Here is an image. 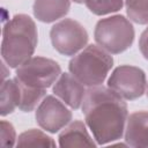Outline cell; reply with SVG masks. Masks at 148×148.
Wrapping results in <instances>:
<instances>
[{
  "label": "cell",
  "instance_id": "cell-1",
  "mask_svg": "<svg viewBox=\"0 0 148 148\" xmlns=\"http://www.w3.org/2000/svg\"><path fill=\"white\" fill-rule=\"evenodd\" d=\"M81 108L84 123L97 145H108L123 138L128 118L127 104L109 87L88 88Z\"/></svg>",
  "mask_w": 148,
  "mask_h": 148
},
{
  "label": "cell",
  "instance_id": "cell-2",
  "mask_svg": "<svg viewBox=\"0 0 148 148\" xmlns=\"http://www.w3.org/2000/svg\"><path fill=\"white\" fill-rule=\"evenodd\" d=\"M37 43L35 21L27 14H16L2 28L1 60L8 67L17 68L34 56Z\"/></svg>",
  "mask_w": 148,
  "mask_h": 148
},
{
  "label": "cell",
  "instance_id": "cell-3",
  "mask_svg": "<svg viewBox=\"0 0 148 148\" xmlns=\"http://www.w3.org/2000/svg\"><path fill=\"white\" fill-rule=\"evenodd\" d=\"M113 67L111 53L97 44H89L68 62V71L86 87L102 86Z\"/></svg>",
  "mask_w": 148,
  "mask_h": 148
},
{
  "label": "cell",
  "instance_id": "cell-4",
  "mask_svg": "<svg viewBox=\"0 0 148 148\" xmlns=\"http://www.w3.org/2000/svg\"><path fill=\"white\" fill-rule=\"evenodd\" d=\"M134 37L132 21L120 14L98 20L94 30L96 44L111 54H119L128 50Z\"/></svg>",
  "mask_w": 148,
  "mask_h": 148
},
{
  "label": "cell",
  "instance_id": "cell-5",
  "mask_svg": "<svg viewBox=\"0 0 148 148\" xmlns=\"http://www.w3.org/2000/svg\"><path fill=\"white\" fill-rule=\"evenodd\" d=\"M50 39L53 49L58 53L65 57H74L87 46L89 35L79 21L62 18L52 25Z\"/></svg>",
  "mask_w": 148,
  "mask_h": 148
},
{
  "label": "cell",
  "instance_id": "cell-6",
  "mask_svg": "<svg viewBox=\"0 0 148 148\" xmlns=\"http://www.w3.org/2000/svg\"><path fill=\"white\" fill-rule=\"evenodd\" d=\"M15 69V76L18 81L36 89L52 87L61 75L60 65L56 60L45 57H31Z\"/></svg>",
  "mask_w": 148,
  "mask_h": 148
},
{
  "label": "cell",
  "instance_id": "cell-7",
  "mask_svg": "<svg viewBox=\"0 0 148 148\" xmlns=\"http://www.w3.org/2000/svg\"><path fill=\"white\" fill-rule=\"evenodd\" d=\"M108 87L125 101L138 99L146 92V73L136 66L120 65L108 79Z\"/></svg>",
  "mask_w": 148,
  "mask_h": 148
},
{
  "label": "cell",
  "instance_id": "cell-8",
  "mask_svg": "<svg viewBox=\"0 0 148 148\" xmlns=\"http://www.w3.org/2000/svg\"><path fill=\"white\" fill-rule=\"evenodd\" d=\"M72 111L56 95H46L35 112L37 125L49 132L58 133L72 121Z\"/></svg>",
  "mask_w": 148,
  "mask_h": 148
},
{
  "label": "cell",
  "instance_id": "cell-9",
  "mask_svg": "<svg viewBox=\"0 0 148 148\" xmlns=\"http://www.w3.org/2000/svg\"><path fill=\"white\" fill-rule=\"evenodd\" d=\"M52 91L72 110H77L82 106L87 89L86 86L71 73H61L52 86Z\"/></svg>",
  "mask_w": 148,
  "mask_h": 148
},
{
  "label": "cell",
  "instance_id": "cell-10",
  "mask_svg": "<svg viewBox=\"0 0 148 148\" xmlns=\"http://www.w3.org/2000/svg\"><path fill=\"white\" fill-rule=\"evenodd\" d=\"M124 140L127 146L148 148V111H135L128 116Z\"/></svg>",
  "mask_w": 148,
  "mask_h": 148
},
{
  "label": "cell",
  "instance_id": "cell-11",
  "mask_svg": "<svg viewBox=\"0 0 148 148\" xmlns=\"http://www.w3.org/2000/svg\"><path fill=\"white\" fill-rule=\"evenodd\" d=\"M82 120H73L66 125L58 135V142L61 148L66 147H96L98 146L92 139Z\"/></svg>",
  "mask_w": 148,
  "mask_h": 148
},
{
  "label": "cell",
  "instance_id": "cell-12",
  "mask_svg": "<svg viewBox=\"0 0 148 148\" xmlns=\"http://www.w3.org/2000/svg\"><path fill=\"white\" fill-rule=\"evenodd\" d=\"M71 9V0H35L32 12L43 23H52L65 17Z\"/></svg>",
  "mask_w": 148,
  "mask_h": 148
},
{
  "label": "cell",
  "instance_id": "cell-13",
  "mask_svg": "<svg viewBox=\"0 0 148 148\" xmlns=\"http://www.w3.org/2000/svg\"><path fill=\"white\" fill-rule=\"evenodd\" d=\"M1 94H0V114L6 117L15 111L18 108L20 91L17 82L14 79H5L1 83Z\"/></svg>",
  "mask_w": 148,
  "mask_h": 148
},
{
  "label": "cell",
  "instance_id": "cell-14",
  "mask_svg": "<svg viewBox=\"0 0 148 148\" xmlns=\"http://www.w3.org/2000/svg\"><path fill=\"white\" fill-rule=\"evenodd\" d=\"M15 80L18 86L20 91V101H18V109L22 112H31L40 104L43 98L46 96V89H36L30 88L25 84H23L21 81L17 80L15 76Z\"/></svg>",
  "mask_w": 148,
  "mask_h": 148
},
{
  "label": "cell",
  "instance_id": "cell-15",
  "mask_svg": "<svg viewBox=\"0 0 148 148\" xmlns=\"http://www.w3.org/2000/svg\"><path fill=\"white\" fill-rule=\"evenodd\" d=\"M17 147L32 146V147H56V141L40 130L31 128L22 132L16 142Z\"/></svg>",
  "mask_w": 148,
  "mask_h": 148
},
{
  "label": "cell",
  "instance_id": "cell-16",
  "mask_svg": "<svg viewBox=\"0 0 148 148\" xmlns=\"http://www.w3.org/2000/svg\"><path fill=\"white\" fill-rule=\"evenodd\" d=\"M128 18L138 24H148V0H124Z\"/></svg>",
  "mask_w": 148,
  "mask_h": 148
},
{
  "label": "cell",
  "instance_id": "cell-17",
  "mask_svg": "<svg viewBox=\"0 0 148 148\" xmlns=\"http://www.w3.org/2000/svg\"><path fill=\"white\" fill-rule=\"evenodd\" d=\"M86 7L97 16L117 13L124 6V0H84Z\"/></svg>",
  "mask_w": 148,
  "mask_h": 148
},
{
  "label": "cell",
  "instance_id": "cell-18",
  "mask_svg": "<svg viewBox=\"0 0 148 148\" xmlns=\"http://www.w3.org/2000/svg\"><path fill=\"white\" fill-rule=\"evenodd\" d=\"M1 146L2 147H13L16 146L17 136L14 125L10 121L5 119L1 120Z\"/></svg>",
  "mask_w": 148,
  "mask_h": 148
},
{
  "label": "cell",
  "instance_id": "cell-19",
  "mask_svg": "<svg viewBox=\"0 0 148 148\" xmlns=\"http://www.w3.org/2000/svg\"><path fill=\"white\" fill-rule=\"evenodd\" d=\"M139 50L142 54V57L148 60V27L141 32L139 38Z\"/></svg>",
  "mask_w": 148,
  "mask_h": 148
},
{
  "label": "cell",
  "instance_id": "cell-20",
  "mask_svg": "<svg viewBox=\"0 0 148 148\" xmlns=\"http://www.w3.org/2000/svg\"><path fill=\"white\" fill-rule=\"evenodd\" d=\"M72 1L76 2V3H84V0H72Z\"/></svg>",
  "mask_w": 148,
  "mask_h": 148
},
{
  "label": "cell",
  "instance_id": "cell-21",
  "mask_svg": "<svg viewBox=\"0 0 148 148\" xmlns=\"http://www.w3.org/2000/svg\"><path fill=\"white\" fill-rule=\"evenodd\" d=\"M146 95H147V97H148V82H147V88H146Z\"/></svg>",
  "mask_w": 148,
  "mask_h": 148
}]
</instances>
